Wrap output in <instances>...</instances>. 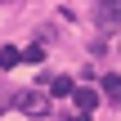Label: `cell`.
<instances>
[{
  "label": "cell",
  "mask_w": 121,
  "mask_h": 121,
  "mask_svg": "<svg viewBox=\"0 0 121 121\" xmlns=\"http://www.w3.org/2000/svg\"><path fill=\"white\" fill-rule=\"evenodd\" d=\"M18 112L45 117V112H49V94H45V90H22V94H18Z\"/></svg>",
  "instance_id": "cell-1"
},
{
  "label": "cell",
  "mask_w": 121,
  "mask_h": 121,
  "mask_svg": "<svg viewBox=\"0 0 121 121\" xmlns=\"http://www.w3.org/2000/svg\"><path fill=\"white\" fill-rule=\"evenodd\" d=\"M40 85H45V94H54V99H67V94H76L72 76H45Z\"/></svg>",
  "instance_id": "cell-2"
},
{
  "label": "cell",
  "mask_w": 121,
  "mask_h": 121,
  "mask_svg": "<svg viewBox=\"0 0 121 121\" xmlns=\"http://www.w3.org/2000/svg\"><path fill=\"white\" fill-rule=\"evenodd\" d=\"M94 22H99V27H121V0L99 4V9H94Z\"/></svg>",
  "instance_id": "cell-3"
},
{
  "label": "cell",
  "mask_w": 121,
  "mask_h": 121,
  "mask_svg": "<svg viewBox=\"0 0 121 121\" xmlns=\"http://www.w3.org/2000/svg\"><path fill=\"white\" fill-rule=\"evenodd\" d=\"M72 99H76V108H81V117H90V112L99 108V94H94V90H81V85H76V94H72Z\"/></svg>",
  "instance_id": "cell-4"
},
{
  "label": "cell",
  "mask_w": 121,
  "mask_h": 121,
  "mask_svg": "<svg viewBox=\"0 0 121 121\" xmlns=\"http://www.w3.org/2000/svg\"><path fill=\"white\" fill-rule=\"evenodd\" d=\"M99 85H103V94H108L112 103H121V76H103Z\"/></svg>",
  "instance_id": "cell-5"
},
{
  "label": "cell",
  "mask_w": 121,
  "mask_h": 121,
  "mask_svg": "<svg viewBox=\"0 0 121 121\" xmlns=\"http://www.w3.org/2000/svg\"><path fill=\"white\" fill-rule=\"evenodd\" d=\"M18 58H22V49L13 45V49H0V67L9 72V67H18Z\"/></svg>",
  "instance_id": "cell-6"
},
{
  "label": "cell",
  "mask_w": 121,
  "mask_h": 121,
  "mask_svg": "<svg viewBox=\"0 0 121 121\" xmlns=\"http://www.w3.org/2000/svg\"><path fill=\"white\" fill-rule=\"evenodd\" d=\"M22 63H45V49H40V45H31V49H22Z\"/></svg>",
  "instance_id": "cell-7"
},
{
  "label": "cell",
  "mask_w": 121,
  "mask_h": 121,
  "mask_svg": "<svg viewBox=\"0 0 121 121\" xmlns=\"http://www.w3.org/2000/svg\"><path fill=\"white\" fill-rule=\"evenodd\" d=\"M67 121H85V117H67Z\"/></svg>",
  "instance_id": "cell-8"
},
{
  "label": "cell",
  "mask_w": 121,
  "mask_h": 121,
  "mask_svg": "<svg viewBox=\"0 0 121 121\" xmlns=\"http://www.w3.org/2000/svg\"><path fill=\"white\" fill-rule=\"evenodd\" d=\"M117 54H121V40H117Z\"/></svg>",
  "instance_id": "cell-9"
}]
</instances>
